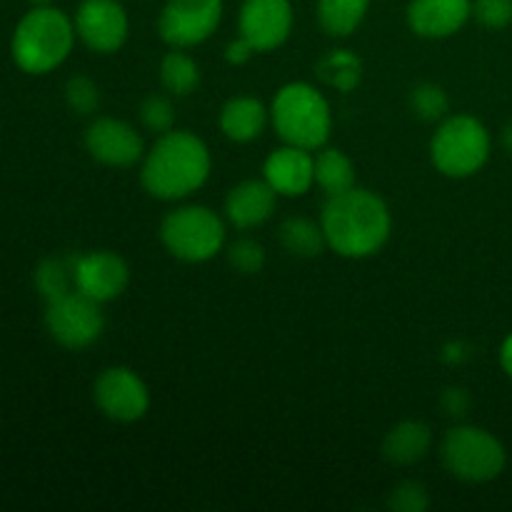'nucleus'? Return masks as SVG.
Wrapping results in <instances>:
<instances>
[{
  "mask_svg": "<svg viewBox=\"0 0 512 512\" xmlns=\"http://www.w3.org/2000/svg\"><path fill=\"white\" fill-rule=\"evenodd\" d=\"M278 193L268 180H243L225 198V215L240 230L258 228L275 213Z\"/></svg>",
  "mask_w": 512,
  "mask_h": 512,
  "instance_id": "17",
  "label": "nucleus"
},
{
  "mask_svg": "<svg viewBox=\"0 0 512 512\" xmlns=\"http://www.w3.org/2000/svg\"><path fill=\"white\" fill-rule=\"evenodd\" d=\"M45 325L55 343L70 350H80L100 338L105 320L100 313V303H95L80 290H70V293L50 300L48 310H45Z\"/></svg>",
  "mask_w": 512,
  "mask_h": 512,
  "instance_id": "8",
  "label": "nucleus"
},
{
  "mask_svg": "<svg viewBox=\"0 0 512 512\" xmlns=\"http://www.w3.org/2000/svg\"><path fill=\"white\" fill-rule=\"evenodd\" d=\"M433 448V430L423 420H403L393 425L383 440V455L393 465H415Z\"/></svg>",
  "mask_w": 512,
  "mask_h": 512,
  "instance_id": "18",
  "label": "nucleus"
},
{
  "mask_svg": "<svg viewBox=\"0 0 512 512\" xmlns=\"http://www.w3.org/2000/svg\"><path fill=\"white\" fill-rule=\"evenodd\" d=\"M500 365H503V370L508 373V378H512V333L503 340V345H500Z\"/></svg>",
  "mask_w": 512,
  "mask_h": 512,
  "instance_id": "34",
  "label": "nucleus"
},
{
  "mask_svg": "<svg viewBox=\"0 0 512 512\" xmlns=\"http://www.w3.org/2000/svg\"><path fill=\"white\" fill-rule=\"evenodd\" d=\"M75 23L58 8L38 5L18 23L13 33V58L20 70L33 75L50 73L70 55Z\"/></svg>",
  "mask_w": 512,
  "mask_h": 512,
  "instance_id": "3",
  "label": "nucleus"
},
{
  "mask_svg": "<svg viewBox=\"0 0 512 512\" xmlns=\"http://www.w3.org/2000/svg\"><path fill=\"white\" fill-rule=\"evenodd\" d=\"M290 30H293L290 0H245L240 8V35L258 53L283 45Z\"/></svg>",
  "mask_w": 512,
  "mask_h": 512,
  "instance_id": "13",
  "label": "nucleus"
},
{
  "mask_svg": "<svg viewBox=\"0 0 512 512\" xmlns=\"http://www.w3.org/2000/svg\"><path fill=\"white\" fill-rule=\"evenodd\" d=\"M263 173L275 193L285 198H298L315 185V158L310 150L285 143L283 148L268 155Z\"/></svg>",
  "mask_w": 512,
  "mask_h": 512,
  "instance_id": "15",
  "label": "nucleus"
},
{
  "mask_svg": "<svg viewBox=\"0 0 512 512\" xmlns=\"http://www.w3.org/2000/svg\"><path fill=\"white\" fill-rule=\"evenodd\" d=\"M130 283L128 263L113 250H93L75 258V290L95 303H110Z\"/></svg>",
  "mask_w": 512,
  "mask_h": 512,
  "instance_id": "12",
  "label": "nucleus"
},
{
  "mask_svg": "<svg viewBox=\"0 0 512 512\" xmlns=\"http://www.w3.org/2000/svg\"><path fill=\"white\" fill-rule=\"evenodd\" d=\"M473 15V0H410L408 23L423 38H448Z\"/></svg>",
  "mask_w": 512,
  "mask_h": 512,
  "instance_id": "16",
  "label": "nucleus"
},
{
  "mask_svg": "<svg viewBox=\"0 0 512 512\" xmlns=\"http://www.w3.org/2000/svg\"><path fill=\"white\" fill-rule=\"evenodd\" d=\"M388 508L395 512H425L430 508V495L418 480H403L390 490Z\"/></svg>",
  "mask_w": 512,
  "mask_h": 512,
  "instance_id": "27",
  "label": "nucleus"
},
{
  "mask_svg": "<svg viewBox=\"0 0 512 512\" xmlns=\"http://www.w3.org/2000/svg\"><path fill=\"white\" fill-rule=\"evenodd\" d=\"M440 455L448 473L465 483H490L508 463L503 443L493 433L475 425H458L448 430L440 445Z\"/></svg>",
  "mask_w": 512,
  "mask_h": 512,
  "instance_id": "7",
  "label": "nucleus"
},
{
  "mask_svg": "<svg viewBox=\"0 0 512 512\" xmlns=\"http://www.w3.org/2000/svg\"><path fill=\"white\" fill-rule=\"evenodd\" d=\"M473 15L485 28H508L512 23V0H475Z\"/></svg>",
  "mask_w": 512,
  "mask_h": 512,
  "instance_id": "31",
  "label": "nucleus"
},
{
  "mask_svg": "<svg viewBox=\"0 0 512 512\" xmlns=\"http://www.w3.org/2000/svg\"><path fill=\"white\" fill-rule=\"evenodd\" d=\"M410 108L425 123H438V120L448 118V93L435 83H420L410 93Z\"/></svg>",
  "mask_w": 512,
  "mask_h": 512,
  "instance_id": "26",
  "label": "nucleus"
},
{
  "mask_svg": "<svg viewBox=\"0 0 512 512\" xmlns=\"http://www.w3.org/2000/svg\"><path fill=\"white\" fill-rule=\"evenodd\" d=\"M160 240L173 258L185 263H205L223 248L225 225L218 213L205 205H183L163 218Z\"/></svg>",
  "mask_w": 512,
  "mask_h": 512,
  "instance_id": "6",
  "label": "nucleus"
},
{
  "mask_svg": "<svg viewBox=\"0 0 512 512\" xmlns=\"http://www.w3.org/2000/svg\"><path fill=\"white\" fill-rule=\"evenodd\" d=\"M268 115V108L258 98L243 95V98H233L223 105L220 128H223L225 138H230L233 143H250L263 133Z\"/></svg>",
  "mask_w": 512,
  "mask_h": 512,
  "instance_id": "19",
  "label": "nucleus"
},
{
  "mask_svg": "<svg viewBox=\"0 0 512 512\" xmlns=\"http://www.w3.org/2000/svg\"><path fill=\"white\" fill-rule=\"evenodd\" d=\"M65 100H68V105L75 113L90 115L98 108L100 90L98 85L90 78H85V75H75V78H70L68 85H65Z\"/></svg>",
  "mask_w": 512,
  "mask_h": 512,
  "instance_id": "30",
  "label": "nucleus"
},
{
  "mask_svg": "<svg viewBox=\"0 0 512 512\" xmlns=\"http://www.w3.org/2000/svg\"><path fill=\"white\" fill-rule=\"evenodd\" d=\"M280 243L295 258H315V255L323 253V248L328 245L323 233V225L313 223L308 218H300V215H293V218L283 220L280 225Z\"/></svg>",
  "mask_w": 512,
  "mask_h": 512,
  "instance_id": "20",
  "label": "nucleus"
},
{
  "mask_svg": "<svg viewBox=\"0 0 512 512\" xmlns=\"http://www.w3.org/2000/svg\"><path fill=\"white\" fill-rule=\"evenodd\" d=\"M228 263L233 265V270H238L240 275L260 273L265 265L263 245L255 243V240L250 238L235 240V243L228 248Z\"/></svg>",
  "mask_w": 512,
  "mask_h": 512,
  "instance_id": "29",
  "label": "nucleus"
},
{
  "mask_svg": "<svg viewBox=\"0 0 512 512\" xmlns=\"http://www.w3.org/2000/svg\"><path fill=\"white\" fill-rule=\"evenodd\" d=\"M488 128L473 115H450L440 120L430 140V160L448 178H470L490 158Z\"/></svg>",
  "mask_w": 512,
  "mask_h": 512,
  "instance_id": "5",
  "label": "nucleus"
},
{
  "mask_svg": "<svg viewBox=\"0 0 512 512\" xmlns=\"http://www.w3.org/2000/svg\"><path fill=\"white\" fill-rule=\"evenodd\" d=\"M328 248L343 258H370L390 238V210L378 193L365 188H350L345 193L328 195L320 215Z\"/></svg>",
  "mask_w": 512,
  "mask_h": 512,
  "instance_id": "1",
  "label": "nucleus"
},
{
  "mask_svg": "<svg viewBox=\"0 0 512 512\" xmlns=\"http://www.w3.org/2000/svg\"><path fill=\"white\" fill-rule=\"evenodd\" d=\"M440 405H443V410L450 415V418H463V415L470 410L468 390H463V388L445 390V395H443V400H440Z\"/></svg>",
  "mask_w": 512,
  "mask_h": 512,
  "instance_id": "32",
  "label": "nucleus"
},
{
  "mask_svg": "<svg viewBox=\"0 0 512 512\" xmlns=\"http://www.w3.org/2000/svg\"><path fill=\"white\" fill-rule=\"evenodd\" d=\"M93 398L100 413L115 423H135L150 408V393L145 383L138 378V373L123 365H115L98 375L93 385Z\"/></svg>",
  "mask_w": 512,
  "mask_h": 512,
  "instance_id": "10",
  "label": "nucleus"
},
{
  "mask_svg": "<svg viewBox=\"0 0 512 512\" xmlns=\"http://www.w3.org/2000/svg\"><path fill=\"white\" fill-rule=\"evenodd\" d=\"M85 148L98 163L130 168L143 158V138L130 123L118 118H98L85 130Z\"/></svg>",
  "mask_w": 512,
  "mask_h": 512,
  "instance_id": "14",
  "label": "nucleus"
},
{
  "mask_svg": "<svg viewBox=\"0 0 512 512\" xmlns=\"http://www.w3.org/2000/svg\"><path fill=\"white\" fill-rule=\"evenodd\" d=\"M255 53H258V50H255L253 45L243 38V35H240L238 40H233V43L225 48V58H228V63H233V65H245Z\"/></svg>",
  "mask_w": 512,
  "mask_h": 512,
  "instance_id": "33",
  "label": "nucleus"
},
{
  "mask_svg": "<svg viewBox=\"0 0 512 512\" xmlns=\"http://www.w3.org/2000/svg\"><path fill=\"white\" fill-rule=\"evenodd\" d=\"M270 118L285 143L305 150L323 148L333 130L328 100L310 83L283 85L270 105Z\"/></svg>",
  "mask_w": 512,
  "mask_h": 512,
  "instance_id": "4",
  "label": "nucleus"
},
{
  "mask_svg": "<svg viewBox=\"0 0 512 512\" xmlns=\"http://www.w3.org/2000/svg\"><path fill=\"white\" fill-rule=\"evenodd\" d=\"M208 145L188 130H168L145 153L140 180L158 200L188 198L203 188L210 175Z\"/></svg>",
  "mask_w": 512,
  "mask_h": 512,
  "instance_id": "2",
  "label": "nucleus"
},
{
  "mask_svg": "<svg viewBox=\"0 0 512 512\" xmlns=\"http://www.w3.org/2000/svg\"><path fill=\"white\" fill-rule=\"evenodd\" d=\"M33 3L35 5H50V3H53V0H33Z\"/></svg>",
  "mask_w": 512,
  "mask_h": 512,
  "instance_id": "36",
  "label": "nucleus"
},
{
  "mask_svg": "<svg viewBox=\"0 0 512 512\" xmlns=\"http://www.w3.org/2000/svg\"><path fill=\"white\" fill-rule=\"evenodd\" d=\"M223 0H168L160 13L158 33L173 48H193L218 30Z\"/></svg>",
  "mask_w": 512,
  "mask_h": 512,
  "instance_id": "9",
  "label": "nucleus"
},
{
  "mask_svg": "<svg viewBox=\"0 0 512 512\" xmlns=\"http://www.w3.org/2000/svg\"><path fill=\"white\" fill-rule=\"evenodd\" d=\"M73 23L78 38L95 53H115L128 40V13L118 0H83Z\"/></svg>",
  "mask_w": 512,
  "mask_h": 512,
  "instance_id": "11",
  "label": "nucleus"
},
{
  "mask_svg": "<svg viewBox=\"0 0 512 512\" xmlns=\"http://www.w3.org/2000/svg\"><path fill=\"white\" fill-rule=\"evenodd\" d=\"M140 120L148 130L163 135L168 130H173L175 125V108L165 95H148V98L140 103Z\"/></svg>",
  "mask_w": 512,
  "mask_h": 512,
  "instance_id": "28",
  "label": "nucleus"
},
{
  "mask_svg": "<svg viewBox=\"0 0 512 512\" xmlns=\"http://www.w3.org/2000/svg\"><path fill=\"white\" fill-rule=\"evenodd\" d=\"M503 145H505V150H508V153H512V123L503 130Z\"/></svg>",
  "mask_w": 512,
  "mask_h": 512,
  "instance_id": "35",
  "label": "nucleus"
},
{
  "mask_svg": "<svg viewBox=\"0 0 512 512\" xmlns=\"http://www.w3.org/2000/svg\"><path fill=\"white\" fill-rule=\"evenodd\" d=\"M315 183L328 195L355 188V165L343 150L325 148L315 155Z\"/></svg>",
  "mask_w": 512,
  "mask_h": 512,
  "instance_id": "22",
  "label": "nucleus"
},
{
  "mask_svg": "<svg viewBox=\"0 0 512 512\" xmlns=\"http://www.w3.org/2000/svg\"><path fill=\"white\" fill-rule=\"evenodd\" d=\"M160 80L173 95H190L200 83V68L190 55L183 53V48H175L160 63Z\"/></svg>",
  "mask_w": 512,
  "mask_h": 512,
  "instance_id": "24",
  "label": "nucleus"
},
{
  "mask_svg": "<svg viewBox=\"0 0 512 512\" xmlns=\"http://www.w3.org/2000/svg\"><path fill=\"white\" fill-rule=\"evenodd\" d=\"M315 70H318L320 80H323L325 85L340 90V93L355 90L360 85V78H363V63H360L358 55L350 53V50H330V53L315 65Z\"/></svg>",
  "mask_w": 512,
  "mask_h": 512,
  "instance_id": "23",
  "label": "nucleus"
},
{
  "mask_svg": "<svg viewBox=\"0 0 512 512\" xmlns=\"http://www.w3.org/2000/svg\"><path fill=\"white\" fill-rule=\"evenodd\" d=\"M368 8L370 0H318V20L325 33L345 38L358 30Z\"/></svg>",
  "mask_w": 512,
  "mask_h": 512,
  "instance_id": "21",
  "label": "nucleus"
},
{
  "mask_svg": "<svg viewBox=\"0 0 512 512\" xmlns=\"http://www.w3.org/2000/svg\"><path fill=\"white\" fill-rule=\"evenodd\" d=\"M75 285V258L70 260H43L35 270V288L45 300H55L70 293Z\"/></svg>",
  "mask_w": 512,
  "mask_h": 512,
  "instance_id": "25",
  "label": "nucleus"
}]
</instances>
